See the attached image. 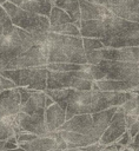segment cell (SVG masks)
Masks as SVG:
<instances>
[{"label": "cell", "instance_id": "cell-1", "mask_svg": "<svg viewBox=\"0 0 139 151\" xmlns=\"http://www.w3.org/2000/svg\"><path fill=\"white\" fill-rule=\"evenodd\" d=\"M46 46L48 51V64H87L81 37L61 35L49 32Z\"/></svg>", "mask_w": 139, "mask_h": 151}, {"label": "cell", "instance_id": "cell-2", "mask_svg": "<svg viewBox=\"0 0 139 151\" xmlns=\"http://www.w3.org/2000/svg\"><path fill=\"white\" fill-rule=\"evenodd\" d=\"M105 34L100 39L106 48L139 47V24L110 15L104 19Z\"/></svg>", "mask_w": 139, "mask_h": 151}, {"label": "cell", "instance_id": "cell-3", "mask_svg": "<svg viewBox=\"0 0 139 151\" xmlns=\"http://www.w3.org/2000/svg\"><path fill=\"white\" fill-rule=\"evenodd\" d=\"M34 45L29 33L14 26L13 31L0 39V72L6 71L7 66L29 50Z\"/></svg>", "mask_w": 139, "mask_h": 151}, {"label": "cell", "instance_id": "cell-4", "mask_svg": "<svg viewBox=\"0 0 139 151\" xmlns=\"http://www.w3.org/2000/svg\"><path fill=\"white\" fill-rule=\"evenodd\" d=\"M1 6L8 14L13 26H15L29 34L37 33V32H49L48 18L26 12V11L19 8L18 6L13 5L8 0Z\"/></svg>", "mask_w": 139, "mask_h": 151}, {"label": "cell", "instance_id": "cell-5", "mask_svg": "<svg viewBox=\"0 0 139 151\" xmlns=\"http://www.w3.org/2000/svg\"><path fill=\"white\" fill-rule=\"evenodd\" d=\"M46 66L7 70V71L0 72V74L9 79L11 81H13L16 87H26L28 90L44 92L46 90L47 72H48Z\"/></svg>", "mask_w": 139, "mask_h": 151}, {"label": "cell", "instance_id": "cell-6", "mask_svg": "<svg viewBox=\"0 0 139 151\" xmlns=\"http://www.w3.org/2000/svg\"><path fill=\"white\" fill-rule=\"evenodd\" d=\"M99 67L105 72V79L123 81L127 84L132 91L139 90V63L102 60Z\"/></svg>", "mask_w": 139, "mask_h": 151}, {"label": "cell", "instance_id": "cell-7", "mask_svg": "<svg viewBox=\"0 0 139 151\" xmlns=\"http://www.w3.org/2000/svg\"><path fill=\"white\" fill-rule=\"evenodd\" d=\"M93 84H94V81L75 77L74 71H72V72L48 71L47 72L46 90L72 88V90H75V91H90V90H92Z\"/></svg>", "mask_w": 139, "mask_h": 151}, {"label": "cell", "instance_id": "cell-8", "mask_svg": "<svg viewBox=\"0 0 139 151\" xmlns=\"http://www.w3.org/2000/svg\"><path fill=\"white\" fill-rule=\"evenodd\" d=\"M48 64V51L46 45H33L29 50L24 52L16 59H14L7 70H19L29 67H42ZM6 70V71H7Z\"/></svg>", "mask_w": 139, "mask_h": 151}, {"label": "cell", "instance_id": "cell-9", "mask_svg": "<svg viewBox=\"0 0 139 151\" xmlns=\"http://www.w3.org/2000/svg\"><path fill=\"white\" fill-rule=\"evenodd\" d=\"M14 119L21 132L32 133L35 136H45L47 133L45 125V110H40L33 114L19 112Z\"/></svg>", "mask_w": 139, "mask_h": 151}, {"label": "cell", "instance_id": "cell-10", "mask_svg": "<svg viewBox=\"0 0 139 151\" xmlns=\"http://www.w3.org/2000/svg\"><path fill=\"white\" fill-rule=\"evenodd\" d=\"M126 131H127V129H126L124 113L118 110L114 113L108 127L105 130V132L100 137L99 143H101L104 145H110L112 143H115Z\"/></svg>", "mask_w": 139, "mask_h": 151}, {"label": "cell", "instance_id": "cell-11", "mask_svg": "<svg viewBox=\"0 0 139 151\" xmlns=\"http://www.w3.org/2000/svg\"><path fill=\"white\" fill-rule=\"evenodd\" d=\"M101 55L104 60L139 63V47H124V48H102Z\"/></svg>", "mask_w": 139, "mask_h": 151}, {"label": "cell", "instance_id": "cell-12", "mask_svg": "<svg viewBox=\"0 0 139 151\" xmlns=\"http://www.w3.org/2000/svg\"><path fill=\"white\" fill-rule=\"evenodd\" d=\"M58 131H70L90 136L92 131V114H78L66 120Z\"/></svg>", "mask_w": 139, "mask_h": 151}, {"label": "cell", "instance_id": "cell-13", "mask_svg": "<svg viewBox=\"0 0 139 151\" xmlns=\"http://www.w3.org/2000/svg\"><path fill=\"white\" fill-rule=\"evenodd\" d=\"M80 6V20H104L105 18L112 15V13L104 6L90 2L87 0H78Z\"/></svg>", "mask_w": 139, "mask_h": 151}, {"label": "cell", "instance_id": "cell-14", "mask_svg": "<svg viewBox=\"0 0 139 151\" xmlns=\"http://www.w3.org/2000/svg\"><path fill=\"white\" fill-rule=\"evenodd\" d=\"M118 111V107H111L105 111L98 112L92 114V131H91V137L95 139H100L105 130L108 127L114 113Z\"/></svg>", "mask_w": 139, "mask_h": 151}, {"label": "cell", "instance_id": "cell-15", "mask_svg": "<svg viewBox=\"0 0 139 151\" xmlns=\"http://www.w3.org/2000/svg\"><path fill=\"white\" fill-rule=\"evenodd\" d=\"M8 1L26 12L42 15L46 18L49 17L51 9L53 7L49 0H8Z\"/></svg>", "mask_w": 139, "mask_h": 151}, {"label": "cell", "instance_id": "cell-16", "mask_svg": "<svg viewBox=\"0 0 139 151\" xmlns=\"http://www.w3.org/2000/svg\"><path fill=\"white\" fill-rule=\"evenodd\" d=\"M138 0H110L107 9L115 17L133 21Z\"/></svg>", "mask_w": 139, "mask_h": 151}, {"label": "cell", "instance_id": "cell-17", "mask_svg": "<svg viewBox=\"0 0 139 151\" xmlns=\"http://www.w3.org/2000/svg\"><path fill=\"white\" fill-rule=\"evenodd\" d=\"M0 106L7 116H16L20 112L21 99L18 87L0 92Z\"/></svg>", "mask_w": 139, "mask_h": 151}, {"label": "cell", "instance_id": "cell-18", "mask_svg": "<svg viewBox=\"0 0 139 151\" xmlns=\"http://www.w3.org/2000/svg\"><path fill=\"white\" fill-rule=\"evenodd\" d=\"M66 122V111L58 104H53L45 109V125L47 132H57L58 129Z\"/></svg>", "mask_w": 139, "mask_h": 151}, {"label": "cell", "instance_id": "cell-19", "mask_svg": "<svg viewBox=\"0 0 139 151\" xmlns=\"http://www.w3.org/2000/svg\"><path fill=\"white\" fill-rule=\"evenodd\" d=\"M61 138L64 142L67 144V149H81L88 145H92L94 143H98L99 140L91 137V136H85L75 132H70V131H59Z\"/></svg>", "mask_w": 139, "mask_h": 151}, {"label": "cell", "instance_id": "cell-20", "mask_svg": "<svg viewBox=\"0 0 139 151\" xmlns=\"http://www.w3.org/2000/svg\"><path fill=\"white\" fill-rule=\"evenodd\" d=\"M18 146L25 151H52L58 150V142L57 139L52 137L39 136L37 139L29 142V143H21L18 144Z\"/></svg>", "mask_w": 139, "mask_h": 151}, {"label": "cell", "instance_id": "cell-21", "mask_svg": "<svg viewBox=\"0 0 139 151\" xmlns=\"http://www.w3.org/2000/svg\"><path fill=\"white\" fill-rule=\"evenodd\" d=\"M80 35L81 38L101 39L105 34L104 20H87L80 22Z\"/></svg>", "mask_w": 139, "mask_h": 151}, {"label": "cell", "instance_id": "cell-22", "mask_svg": "<svg viewBox=\"0 0 139 151\" xmlns=\"http://www.w3.org/2000/svg\"><path fill=\"white\" fill-rule=\"evenodd\" d=\"M45 100H46L45 92L35 91L29 97V99L20 107V112L26 114H33L40 110H45Z\"/></svg>", "mask_w": 139, "mask_h": 151}, {"label": "cell", "instance_id": "cell-23", "mask_svg": "<svg viewBox=\"0 0 139 151\" xmlns=\"http://www.w3.org/2000/svg\"><path fill=\"white\" fill-rule=\"evenodd\" d=\"M53 6L62 9L72 19L73 24L80 21V6L78 0H55Z\"/></svg>", "mask_w": 139, "mask_h": 151}, {"label": "cell", "instance_id": "cell-24", "mask_svg": "<svg viewBox=\"0 0 139 151\" xmlns=\"http://www.w3.org/2000/svg\"><path fill=\"white\" fill-rule=\"evenodd\" d=\"M94 84L98 87V90L101 92H132L131 87L127 84L118 80L102 79L94 81Z\"/></svg>", "mask_w": 139, "mask_h": 151}, {"label": "cell", "instance_id": "cell-25", "mask_svg": "<svg viewBox=\"0 0 139 151\" xmlns=\"http://www.w3.org/2000/svg\"><path fill=\"white\" fill-rule=\"evenodd\" d=\"M46 96H48L55 104H58L62 110L66 111L70 97L73 92L72 88H60V90H45Z\"/></svg>", "mask_w": 139, "mask_h": 151}, {"label": "cell", "instance_id": "cell-26", "mask_svg": "<svg viewBox=\"0 0 139 151\" xmlns=\"http://www.w3.org/2000/svg\"><path fill=\"white\" fill-rule=\"evenodd\" d=\"M15 116H6L0 119V140L5 142L15 136L14 126H15Z\"/></svg>", "mask_w": 139, "mask_h": 151}, {"label": "cell", "instance_id": "cell-27", "mask_svg": "<svg viewBox=\"0 0 139 151\" xmlns=\"http://www.w3.org/2000/svg\"><path fill=\"white\" fill-rule=\"evenodd\" d=\"M118 110L123 112L124 116H133L139 120V94L133 93L132 98L121 106H119Z\"/></svg>", "mask_w": 139, "mask_h": 151}, {"label": "cell", "instance_id": "cell-28", "mask_svg": "<svg viewBox=\"0 0 139 151\" xmlns=\"http://www.w3.org/2000/svg\"><path fill=\"white\" fill-rule=\"evenodd\" d=\"M48 21H49V27H54V26L73 22L72 19L68 17V14H66L62 9H60V8L55 7V6H53L52 9H51V14L48 17Z\"/></svg>", "mask_w": 139, "mask_h": 151}, {"label": "cell", "instance_id": "cell-29", "mask_svg": "<svg viewBox=\"0 0 139 151\" xmlns=\"http://www.w3.org/2000/svg\"><path fill=\"white\" fill-rule=\"evenodd\" d=\"M49 32L57 33V34H61V35L81 37L79 28H77V26L73 22H71V24H64V25H59V26H54V27H49Z\"/></svg>", "mask_w": 139, "mask_h": 151}, {"label": "cell", "instance_id": "cell-30", "mask_svg": "<svg viewBox=\"0 0 139 151\" xmlns=\"http://www.w3.org/2000/svg\"><path fill=\"white\" fill-rule=\"evenodd\" d=\"M13 28H14V26L9 19L8 14L6 13L4 7L0 5V39L2 37L8 35L13 31Z\"/></svg>", "mask_w": 139, "mask_h": 151}, {"label": "cell", "instance_id": "cell-31", "mask_svg": "<svg viewBox=\"0 0 139 151\" xmlns=\"http://www.w3.org/2000/svg\"><path fill=\"white\" fill-rule=\"evenodd\" d=\"M46 68L48 71H53V72H72V71H79V70H81L82 68V65L52 63V64H47Z\"/></svg>", "mask_w": 139, "mask_h": 151}, {"label": "cell", "instance_id": "cell-32", "mask_svg": "<svg viewBox=\"0 0 139 151\" xmlns=\"http://www.w3.org/2000/svg\"><path fill=\"white\" fill-rule=\"evenodd\" d=\"M82 46H84L85 53H90V52L105 48L100 39H92V38H82Z\"/></svg>", "mask_w": 139, "mask_h": 151}, {"label": "cell", "instance_id": "cell-33", "mask_svg": "<svg viewBox=\"0 0 139 151\" xmlns=\"http://www.w3.org/2000/svg\"><path fill=\"white\" fill-rule=\"evenodd\" d=\"M39 136H35V134H32V133H27V132H19L18 134H15V138H16V142L18 144H21V143H29L34 139H37Z\"/></svg>", "mask_w": 139, "mask_h": 151}, {"label": "cell", "instance_id": "cell-34", "mask_svg": "<svg viewBox=\"0 0 139 151\" xmlns=\"http://www.w3.org/2000/svg\"><path fill=\"white\" fill-rule=\"evenodd\" d=\"M18 90H19V93H20V99H21V106L29 99V97L35 92V91H33V90H28V88H26V87H18Z\"/></svg>", "mask_w": 139, "mask_h": 151}, {"label": "cell", "instance_id": "cell-35", "mask_svg": "<svg viewBox=\"0 0 139 151\" xmlns=\"http://www.w3.org/2000/svg\"><path fill=\"white\" fill-rule=\"evenodd\" d=\"M1 76V74H0ZM16 86H15V84L13 83V81H11L9 79H7V78H5V77H2L1 76V78H0V92L1 91H5V90H11V88H15Z\"/></svg>", "mask_w": 139, "mask_h": 151}, {"label": "cell", "instance_id": "cell-36", "mask_svg": "<svg viewBox=\"0 0 139 151\" xmlns=\"http://www.w3.org/2000/svg\"><path fill=\"white\" fill-rule=\"evenodd\" d=\"M131 142H132V138L130 137V134H128V132L126 131L118 140H117V143L119 144V145H121L123 147H128L130 146V144H131Z\"/></svg>", "mask_w": 139, "mask_h": 151}, {"label": "cell", "instance_id": "cell-37", "mask_svg": "<svg viewBox=\"0 0 139 151\" xmlns=\"http://www.w3.org/2000/svg\"><path fill=\"white\" fill-rule=\"evenodd\" d=\"M106 147V145L101 144V143H94L92 145H88V146H85V147H81L80 150L81 151H104Z\"/></svg>", "mask_w": 139, "mask_h": 151}, {"label": "cell", "instance_id": "cell-38", "mask_svg": "<svg viewBox=\"0 0 139 151\" xmlns=\"http://www.w3.org/2000/svg\"><path fill=\"white\" fill-rule=\"evenodd\" d=\"M127 149H130L132 151H139V132L132 139V142H131V144H130V146Z\"/></svg>", "mask_w": 139, "mask_h": 151}, {"label": "cell", "instance_id": "cell-39", "mask_svg": "<svg viewBox=\"0 0 139 151\" xmlns=\"http://www.w3.org/2000/svg\"><path fill=\"white\" fill-rule=\"evenodd\" d=\"M127 132H128V134H130V137L133 139L134 137H135V134L139 132V120L138 122H135L128 130H127Z\"/></svg>", "mask_w": 139, "mask_h": 151}, {"label": "cell", "instance_id": "cell-40", "mask_svg": "<svg viewBox=\"0 0 139 151\" xmlns=\"http://www.w3.org/2000/svg\"><path fill=\"white\" fill-rule=\"evenodd\" d=\"M124 149H126V147H123L117 142L115 143H112L110 145H106V147H105V150H107V151H123Z\"/></svg>", "mask_w": 139, "mask_h": 151}, {"label": "cell", "instance_id": "cell-41", "mask_svg": "<svg viewBox=\"0 0 139 151\" xmlns=\"http://www.w3.org/2000/svg\"><path fill=\"white\" fill-rule=\"evenodd\" d=\"M133 21L137 22V24H139V0H138V5H137V9H135V13H134Z\"/></svg>", "mask_w": 139, "mask_h": 151}, {"label": "cell", "instance_id": "cell-42", "mask_svg": "<svg viewBox=\"0 0 139 151\" xmlns=\"http://www.w3.org/2000/svg\"><path fill=\"white\" fill-rule=\"evenodd\" d=\"M54 104V101L48 97V96H46V100H45V109H47V107H49L51 105H53Z\"/></svg>", "mask_w": 139, "mask_h": 151}, {"label": "cell", "instance_id": "cell-43", "mask_svg": "<svg viewBox=\"0 0 139 151\" xmlns=\"http://www.w3.org/2000/svg\"><path fill=\"white\" fill-rule=\"evenodd\" d=\"M99 1V5H101V6H104V7H108V5H110V0H98Z\"/></svg>", "mask_w": 139, "mask_h": 151}, {"label": "cell", "instance_id": "cell-44", "mask_svg": "<svg viewBox=\"0 0 139 151\" xmlns=\"http://www.w3.org/2000/svg\"><path fill=\"white\" fill-rule=\"evenodd\" d=\"M6 116H7V114H6V112H5V111H4V109L0 106V119H2V118H4V117H6Z\"/></svg>", "mask_w": 139, "mask_h": 151}, {"label": "cell", "instance_id": "cell-45", "mask_svg": "<svg viewBox=\"0 0 139 151\" xmlns=\"http://www.w3.org/2000/svg\"><path fill=\"white\" fill-rule=\"evenodd\" d=\"M5 144H6V140H5V142H1V140H0V151L5 150Z\"/></svg>", "mask_w": 139, "mask_h": 151}, {"label": "cell", "instance_id": "cell-46", "mask_svg": "<svg viewBox=\"0 0 139 151\" xmlns=\"http://www.w3.org/2000/svg\"><path fill=\"white\" fill-rule=\"evenodd\" d=\"M62 151H81L80 149H67V150H62Z\"/></svg>", "mask_w": 139, "mask_h": 151}, {"label": "cell", "instance_id": "cell-47", "mask_svg": "<svg viewBox=\"0 0 139 151\" xmlns=\"http://www.w3.org/2000/svg\"><path fill=\"white\" fill-rule=\"evenodd\" d=\"M133 93H135V94H139V90H135V91H132Z\"/></svg>", "mask_w": 139, "mask_h": 151}, {"label": "cell", "instance_id": "cell-48", "mask_svg": "<svg viewBox=\"0 0 139 151\" xmlns=\"http://www.w3.org/2000/svg\"><path fill=\"white\" fill-rule=\"evenodd\" d=\"M93 1H94L95 4H98V5H99V1H98V0H93Z\"/></svg>", "mask_w": 139, "mask_h": 151}, {"label": "cell", "instance_id": "cell-49", "mask_svg": "<svg viewBox=\"0 0 139 151\" xmlns=\"http://www.w3.org/2000/svg\"><path fill=\"white\" fill-rule=\"evenodd\" d=\"M123 151H130V149H127V147H126V149H124Z\"/></svg>", "mask_w": 139, "mask_h": 151}, {"label": "cell", "instance_id": "cell-50", "mask_svg": "<svg viewBox=\"0 0 139 151\" xmlns=\"http://www.w3.org/2000/svg\"><path fill=\"white\" fill-rule=\"evenodd\" d=\"M49 1H51V2H52V5H53V4H54V1H55V0H49Z\"/></svg>", "mask_w": 139, "mask_h": 151}, {"label": "cell", "instance_id": "cell-51", "mask_svg": "<svg viewBox=\"0 0 139 151\" xmlns=\"http://www.w3.org/2000/svg\"><path fill=\"white\" fill-rule=\"evenodd\" d=\"M52 151H62V150H52Z\"/></svg>", "mask_w": 139, "mask_h": 151}, {"label": "cell", "instance_id": "cell-52", "mask_svg": "<svg viewBox=\"0 0 139 151\" xmlns=\"http://www.w3.org/2000/svg\"><path fill=\"white\" fill-rule=\"evenodd\" d=\"M104 151H107V150H104Z\"/></svg>", "mask_w": 139, "mask_h": 151}, {"label": "cell", "instance_id": "cell-53", "mask_svg": "<svg viewBox=\"0 0 139 151\" xmlns=\"http://www.w3.org/2000/svg\"><path fill=\"white\" fill-rule=\"evenodd\" d=\"M130 151H132V150H130Z\"/></svg>", "mask_w": 139, "mask_h": 151}, {"label": "cell", "instance_id": "cell-54", "mask_svg": "<svg viewBox=\"0 0 139 151\" xmlns=\"http://www.w3.org/2000/svg\"><path fill=\"white\" fill-rule=\"evenodd\" d=\"M0 78H1V76H0Z\"/></svg>", "mask_w": 139, "mask_h": 151}]
</instances>
